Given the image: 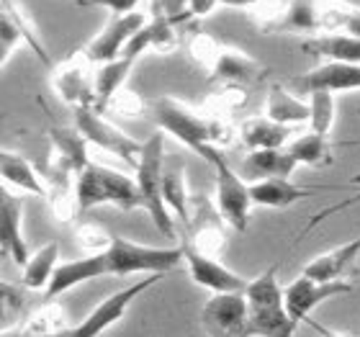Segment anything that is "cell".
Listing matches in <instances>:
<instances>
[{"label":"cell","instance_id":"6da1fadb","mask_svg":"<svg viewBox=\"0 0 360 337\" xmlns=\"http://www.w3.org/2000/svg\"><path fill=\"white\" fill-rule=\"evenodd\" d=\"M150 119L158 124L160 132L173 134L178 142H183L188 150H193L198 158H203L211 167L219 160H224L221 150L232 142V129L221 116L214 113H198L191 106L180 103L170 96H160L147 103Z\"/></svg>","mask_w":360,"mask_h":337},{"label":"cell","instance_id":"7a4b0ae2","mask_svg":"<svg viewBox=\"0 0 360 337\" xmlns=\"http://www.w3.org/2000/svg\"><path fill=\"white\" fill-rule=\"evenodd\" d=\"M188 52L203 70H209L211 83L237 85V88H252L268 75V68L263 62L252 60L250 54L219 44L217 39L195 31L188 42Z\"/></svg>","mask_w":360,"mask_h":337},{"label":"cell","instance_id":"3957f363","mask_svg":"<svg viewBox=\"0 0 360 337\" xmlns=\"http://www.w3.org/2000/svg\"><path fill=\"white\" fill-rule=\"evenodd\" d=\"M250 309V337H293L296 327L285 309L283 286L278 284V265L250 278L245 291Z\"/></svg>","mask_w":360,"mask_h":337},{"label":"cell","instance_id":"277c9868","mask_svg":"<svg viewBox=\"0 0 360 337\" xmlns=\"http://www.w3.org/2000/svg\"><path fill=\"white\" fill-rule=\"evenodd\" d=\"M162 150H165V132L152 134L142 147L139 155V165H136V186L142 191V209L150 214L152 224L158 227L165 237H175V219L170 217V209L165 203V193H162Z\"/></svg>","mask_w":360,"mask_h":337},{"label":"cell","instance_id":"5b68a950","mask_svg":"<svg viewBox=\"0 0 360 337\" xmlns=\"http://www.w3.org/2000/svg\"><path fill=\"white\" fill-rule=\"evenodd\" d=\"M105 262H108V276L127 278L131 273H170L183 262V250L178 248H150L139 245L127 237H113V245L105 250Z\"/></svg>","mask_w":360,"mask_h":337},{"label":"cell","instance_id":"8992f818","mask_svg":"<svg viewBox=\"0 0 360 337\" xmlns=\"http://www.w3.org/2000/svg\"><path fill=\"white\" fill-rule=\"evenodd\" d=\"M72 116H75V127L80 129V134H83L90 144L105 150L108 155H113V158L124 160L129 167L136 170L144 142H136L134 136H129L127 132H121L116 124L103 119V113L96 111V108H88V106L72 108Z\"/></svg>","mask_w":360,"mask_h":337},{"label":"cell","instance_id":"52a82bcc","mask_svg":"<svg viewBox=\"0 0 360 337\" xmlns=\"http://www.w3.org/2000/svg\"><path fill=\"white\" fill-rule=\"evenodd\" d=\"M96 72L98 65L88 60V54L83 49H77L72 57L60 62L52 72V88L57 90V96L70 103L72 108L88 106L96 108L98 106V93H96Z\"/></svg>","mask_w":360,"mask_h":337},{"label":"cell","instance_id":"ba28073f","mask_svg":"<svg viewBox=\"0 0 360 337\" xmlns=\"http://www.w3.org/2000/svg\"><path fill=\"white\" fill-rule=\"evenodd\" d=\"M224 217L219 214L217 203H211L206 196H191V219L186 227H180V242H188L198 253L219 257L224 250Z\"/></svg>","mask_w":360,"mask_h":337},{"label":"cell","instance_id":"9c48e42d","mask_svg":"<svg viewBox=\"0 0 360 337\" xmlns=\"http://www.w3.org/2000/svg\"><path fill=\"white\" fill-rule=\"evenodd\" d=\"M160 278H162V273H150V276H144L142 281H136V284L127 286V288H121V291L111 293V296H105V299L101 301V304H98L88 317H85L83 322L75 324V327H70V330L65 332V337H98V335H103L108 327H113L121 317L127 314L129 304H131L139 293H144L147 288H152Z\"/></svg>","mask_w":360,"mask_h":337},{"label":"cell","instance_id":"30bf717a","mask_svg":"<svg viewBox=\"0 0 360 337\" xmlns=\"http://www.w3.org/2000/svg\"><path fill=\"white\" fill-rule=\"evenodd\" d=\"M206 337H250V309L245 293H214L201 309Z\"/></svg>","mask_w":360,"mask_h":337},{"label":"cell","instance_id":"8fae6325","mask_svg":"<svg viewBox=\"0 0 360 337\" xmlns=\"http://www.w3.org/2000/svg\"><path fill=\"white\" fill-rule=\"evenodd\" d=\"M217 203L219 214L224 217V222L237 232H245L250 224V206H252V198H250V183L242 180L240 172H234L229 167V163L219 160L217 165Z\"/></svg>","mask_w":360,"mask_h":337},{"label":"cell","instance_id":"7c38bea8","mask_svg":"<svg viewBox=\"0 0 360 337\" xmlns=\"http://www.w3.org/2000/svg\"><path fill=\"white\" fill-rule=\"evenodd\" d=\"M180 250H183V262H186L188 273L193 278V284L203 286L214 293H245L248 291V278H242L240 273H234L219 262L217 257L211 255L198 253L195 248H191L188 242H180Z\"/></svg>","mask_w":360,"mask_h":337},{"label":"cell","instance_id":"4fadbf2b","mask_svg":"<svg viewBox=\"0 0 360 337\" xmlns=\"http://www.w3.org/2000/svg\"><path fill=\"white\" fill-rule=\"evenodd\" d=\"M144 23H147V18H144L139 11H131V13H124V15H113L111 21L105 23V29L83 46V52L88 54V60L96 62V65H105V62L119 60L121 52H124L129 42L142 31Z\"/></svg>","mask_w":360,"mask_h":337},{"label":"cell","instance_id":"5bb4252c","mask_svg":"<svg viewBox=\"0 0 360 337\" xmlns=\"http://www.w3.org/2000/svg\"><path fill=\"white\" fill-rule=\"evenodd\" d=\"M353 291V284L350 281H335V284H322V281H314L301 273L293 284H288L283 288L285 293V309H288V317L293 319V324L307 322V317L314 312L319 304L335 299V296H345V293Z\"/></svg>","mask_w":360,"mask_h":337},{"label":"cell","instance_id":"9a60e30c","mask_svg":"<svg viewBox=\"0 0 360 337\" xmlns=\"http://www.w3.org/2000/svg\"><path fill=\"white\" fill-rule=\"evenodd\" d=\"M0 8H3L0 11V62L6 65L11 52H13V46L18 42H26L39 54V60L44 62V65H52V57L46 54L44 42L39 39L34 21L23 13L21 3L18 0H3Z\"/></svg>","mask_w":360,"mask_h":337},{"label":"cell","instance_id":"2e32d148","mask_svg":"<svg viewBox=\"0 0 360 337\" xmlns=\"http://www.w3.org/2000/svg\"><path fill=\"white\" fill-rule=\"evenodd\" d=\"M360 257V234L355 240L330 250V253L316 255L314 260L304 268V276L322 281V284H335V281H355L360 276L358 268Z\"/></svg>","mask_w":360,"mask_h":337},{"label":"cell","instance_id":"e0dca14e","mask_svg":"<svg viewBox=\"0 0 360 337\" xmlns=\"http://www.w3.org/2000/svg\"><path fill=\"white\" fill-rule=\"evenodd\" d=\"M291 88L296 93H316V90H360V65L353 62H322L319 68L301 77H293Z\"/></svg>","mask_w":360,"mask_h":337},{"label":"cell","instance_id":"ac0fdd59","mask_svg":"<svg viewBox=\"0 0 360 337\" xmlns=\"http://www.w3.org/2000/svg\"><path fill=\"white\" fill-rule=\"evenodd\" d=\"M21 196H13L11 191L0 193V248H3V255H8L15 265L23 268L31 257V250L21 232Z\"/></svg>","mask_w":360,"mask_h":337},{"label":"cell","instance_id":"d6986e66","mask_svg":"<svg viewBox=\"0 0 360 337\" xmlns=\"http://www.w3.org/2000/svg\"><path fill=\"white\" fill-rule=\"evenodd\" d=\"M98 276H108V262H105L103 253L60 262L57 270H54L52 281H49V286H46L44 299L57 301V296H62L65 291H70V288H75L77 284H85V281L98 278Z\"/></svg>","mask_w":360,"mask_h":337},{"label":"cell","instance_id":"ffe728a7","mask_svg":"<svg viewBox=\"0 0 360 337\" xmlns=\"http://www.w3.org/2000/svg\"><path fill=\"white\" fill-rule=\"evenodd\" d=\"M299 163L288 155V150H250L240 165L245 183H257L268 178H291Z\"/></svg>","mask_w":360,"mask_h":337},{"label":"cell","instance_id":"44dd1931","mask_svg":"<svg viewBox=\"0 0 360 337\" xmlns=\"http://www.w3.org/2000/svg\"><path fill=\"white\" fill-rule=\"evenodd\" d=\"M291 134V127H283L268 116H250L240 127V139L248 150H283Z\"/></svg>","mask_w":360,"mask_h":337},{"label":"cell","instance_id":"7402d4cb","mask_svg":"<svg viewBox=\"0 0 360 337\" xmlns=\"http://www.w3.org/2000/svg\"><path fill=\"white\" fill-rule=\"evenodd\" d=\"M301 52L322 57L324 62H353L360 65V37L350 34H319L301 42Z\"/></svg>","mask_w":360,"mask_h":337},{"label":"cell","instance_id":"603a6c76","mask_svg":"<svg viewBox=\"0 0 360 337\" xmlns=\"http://www.w3.org/2000/svg\"><path fill=\"white\" fill-rule=\"evenodd\" d=\"M98 175H101L105 203H111L121 211L142 209V191L136 186V178H129L127 172H119L105 165H98Z\"/></svg>","mask_w":360,"mask_h":337},{"label":"cell","instance_id":"cb8c5ba5","mask_svg":"<svg viewBox=\"0 0 360 337\" xmlns=\"http://www.w3.org/2000/svg\"><path fill=\"white\" fill-rule=\"evenodd\" d=\"M265 116L283 127H293V124H304L311 119V108L307 101H301L281 83H273L268 88V98H265Z\"/></svg>","mask_w":360,"mask_h":337},{"label":"cell","instance_id":"d4e9b609","mask_svg":"<svg viewBox=\"0 0 360 337\" xmlns=\"http://www.w3.org/2000/svg\"><path fill=\"white\" fill-rule=\"evenodd\" d=\"M0 175H3L8 186L18 188V191H26V193L34 196H46V183L41 178V172L31 165L21 152L3 150V155H0Z\"/></svg>","mask_w":360,"mask_h":337},{"label":"cell","instance_id":"484cf974","mask_svg":"<svg viewBox=\"0 0 360 337\" xmlns=\"http://www.w3.org/2000/svg\"><path fill=\"white\" fill-rule=\"evenodd\" d=\"M309 196L307 188L296 186L288 178H268L250 183V198L255 206H268V209H288L296 201Z\"/></svg>","mask_w":360,"mask_h":337},{"label":"cell","instance_id":"4316f807","mask_svg":"<svg viewBox=\"0 0 360 337\" xmlns=\"http://www.w3.org/2000/svg\"><path fill=\"white\" fill-rule=\"evenodd\" d=\"M49 139H52V152L60 155L70 167L80 175L85 167L93 163L88 155V139L80 134L77 127H49Z\"/></svg>","mask_w":360,"mask_h":337},{"label":"cell","instance_id":"83f0119b","mask_svg":"<svg viewBox=\"0 0 360 337\" xmlns=\"http://www.w3.org/2000/svg\"><path fill=\"white\" fill-rule=\"evenodd\" d=\"M319 23L324 34H350L360 37V8L345 0H322Z\"/></svg>","mask_w":360,"mask_h":337},{"label":"cell","instance_id":"f1b7e54d","mask_svg":"<svg viewBox=\"0 0 360 337\" xmlns=\"http://www.w3.org/2000/svg\"><path fill=\"white\" fill-rule=\"evenodd\" d=\"M57 257H60V248L57 242H46L44 248H39L37 253H31L29 262L23 265V281L21 286L29 291H46V286L52 281L54 270H57Z\"/></svg>","mask_w":360,"mask_h":337},{"label":"cell","instance_id":"f546056e","mask_svg":"<svg viewBox=\"0 0 360 337\" xmlns=\"http://www.w3.org/2000/svg\"><path fill=\"white\" fill-rule=\"evenodd\" d=\"M134 57H127V54H121L119 60L113 62H105V65H98V72H96V93H98V106L96 111H103V106L111 101V96H116L124 83H127L129 72L134 68Z\"/></svg>","mask_w":360,"mask_h":337},{"label":"cell","instance_id":"4dcf8cb0","mask_svg":"<svg viewBox=\"0 0 360 337\" xmlns=\"http://www.w3.org/2000/svg\"><path fill=\"white\" fill-rule=\"evenodd\" d=\"M288 155H291L299 165L309 167H324L335 163V155H332L330 139L324 134H316V132H309V134L296 136L293 142H288Z\"/></svg>","mask_w":360,"mask_h":337},{"label":"cell","instance_id":"1f68e13d","mask_svg":"<svg viewBox=\"0 0 360 337\" xmlns=\"http://www.w3.org/2000/svg\"><path fill=\"white\" fill-rule=\"evenodd\" d=\"M21 327H23V332H26V337L60 335V332L70 330L65 309H62L57 301H44L37 312H31V314L23 319Z\"/></svg>","mask_w":360,"mask_h":337},{"label":"cell","instance_id":"d6a6232c","mask_svg":"<svg viewBox=\"0 0 360 337\" xmlns=\"http://www.w3.org/2000/svg\"><path fill=\"white\" fill-rule=\"evenodd\" d=\"M162 193H165L167 209L178 214V217H175V219H178V224L186 227L188 219H191V196H193V193H188L186 170H183V165L165 170V178H162ZM180 227H178V229H180Z\"/></svg>","mask_w":360,"mask_h":337},{"label":"cell","instance_id":"836d02e7","mask_svg":"<svg viewBox=\"0 0 360 337\" xmlns=\"http://www.w3.org/2000/svg\"><path fill=\"white\" fill-rule=\"evenodd\" d=\"M319 6H322V0H288V13H285L281 31L314 34V37H319L322 34Z\"/></svg>","mask_w":360,"mask_h":337},{"label":"cell","instance_id":"e575fe53","mask_svg":"<svg viewBox=\"0 0 360 337\" xmlns=\"http://www.w3.org/2000/svg\"><path fill=\"white\" fill-rule=\"evenodd\" d=\"M75 193H77V206H80V214L83 211L96 209V206H103V186H101V175H98V165L90 163L75 180Z\"/></svg>","mask_w":360,"mask_h":337},{"label":"cell","instance_id":"d590c367","mask_svg":"<svg viewBox=\"0 0 360 337\" xmlns=\"http://www.w3.org/2000/svg\"><path fill=\"white\" fill-rule=\"evenodd\" d=\"M309 108H311V119L309 129L316 134H330L332 124H335V93L330 90H316L309 96Z\"/></svg>","mask_w":360,"mask_h":337},{"label":"cell","instance_id":"8d00e7d4","mask_svg":"<svg viewBox=\"0 0 360 337\" xmlns=\"http://www.w3.org/2000/svg\"><path fill=\"white\" fill-rule=\"evenodd\" d=\"M248 13L260 31H281L288 13V0H257L255 6L248 8Z\"/></svg>","mask_w":360,"mask_h":337},{"label":"cell","instance_id":"74e56055","mask_svg":"<svg viewBox=\"0 0 360 337\" xmlns=\"http://www.w3.org/2000/svg\"><path fill=\"white\" fill-rule=\"evenodd\" d=\"M77 242H80V248L88 250L90 255H98L111 248L113 237L105 232L101 224H96V222H83V224L77 227Z\"/></svg>","mask_w":360,"mask_h":337},{"label":"cell","instance_id":"f35d334b","mask_svg":"<svg viewBox=\"0 0 360 337\" xmlns=\"http://www.w3.org/2000/svg\"><path fill=\"white\" fill-rule=\"evenodd\" d=\"M103 111H111L116 113V116H127V119H134V116H142L144 111V103L142 98L136 96V93H131V90L121 88L116 96H111V101L103 106ZM101 111V113H103Z\"/></svg>","mask_w":360,"mask_h":337},{"label":"cell","instance_id":"ab89813d","mask_svg":"<svg viewBox=\"0 0 360 337\" xmlns=\"http://www.w3.org/2000/svg\"><path fill=\"white\" fill-rule=\"evenodd\" d=\"M355 203H360V191L358 193H353V196H347V198H342V201H338V203H332V206H327V209H322V211H316V217H311V222H309L304 229H301V234H307V232H311L316 224H322L324 219H330L332 214H340V211H345V209H350V206H355Z\"/></svg>","mask_w":360,"mask_h":337},{"label":"cell","instance_id":"60d3db41","mask_svg":"<svg viewBox=\"0 0 360 337\" xmlns=\"http://www.w3.org/2000/svg\"><path fill=\"white\" fill-rule=\"evenodd\" d=\"M23 307H26V296H23L21 288L3 281V314L8 317V312L13 309V317H21Z\"/></svg>","mask_w":360,"mask_h":337},{"label":"cell","instance_id":"b9f144b4","mask_svg":"<svg viewBox=\"0 0 360 337\" xmlns=\"http://www.w3.org/2000/svg\"><path fill=\"white\" fill-rule=\"evenodd\" d=\"M139 0H77V6L80 8H88V6H101V8H108L113 11V15H124V13H131L136 8Z\"/></svg>","mask_w":360,"mask_h":337},{"label":"cell","instance_id":"7bdbcfd3","mask_svg":"<svg viewBox=\"0 0 360 337\" xmlns=\"http://www.w3.org/2000/svg\"><path fill=\"white\" fill-rule=\"evenodd\" d=\"M155 6L162 8L175 26L188 21V0H155Z\"/></svg>","mask_w":360,"mask_h":337},{"label":"cell","instance_id":"ee69618b","mask_svg":"<svg viewBox=\"0 0 360 337\" xmlns=\"http://www.w3.org/2000/svg\"><path fill=\"white\" fill-rule=\"evenodd\" d=\"M221 0H188V18H201L209 15Z\"/></svg>","mask_w":360,"mask_h":337},{"label":"cell","instance_id":"f6af8a7d","mask_svg":"<svg viewBox=\"0 0 360 337\" xmlns=\"http://www.w3.org/2000/svg\"><path fill=\"white\" fill-rule=\"evenodd\" d=\"M255 3H257V0H221V6H226V8H245V11H248V8H252Z\"/></svg>","mask_w":360,"mask_h":337},{"label":"cell","instance_id":"bcb514c9","mask_svg":"<svg viewBox=\"0 0 360 337\" xmlns=\"http://www.w3.org/2000/svg\"><path fill=\"white\" fill-rule=\"evenodd\" d=\"M350 183H353V186H360V172H358V175H353V178H350Z\"/></svg>","mask_w":360,"mask_h":337},{"label":"cell","instance_id":"7dc6e473","mask_svg":"<svg viewBox=\"0 0 360 337\" xmlns=\"http://www.w3.org/2000/svg\"><path fill=\"white\" fill-rule=\"evenodd\" d=\"M358 113H360V101H358Z\"/></svg>","mask_w":360,"mask_h":337}]
</instances>
